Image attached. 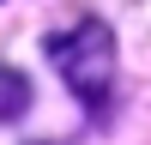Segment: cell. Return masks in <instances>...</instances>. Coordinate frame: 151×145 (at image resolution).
I'll use <instances>...</instances> for the list:
<instances>
[{"mask_svg": "<svg viewBox=\"0 0 151 145\" xmlns=\"http://www.w3.org/2000/svg\"><path fill=\"white\" fill-rule=\"evenodd\" d=\"M30 109V79L18 67H0V121H18Z\"/></svg>", "mask_w": 151, "mask_h": 145, "instance_id": "7a4b0ae2", "label": "cell"}, {"mask_svg": "<svg viewBox=\"0 0 151 145\" xmlns=\"http://www.w3.org/2000/svg\"><path fill=\"white\" fill-rule=\"evenodd\" d=\"M42 48L55 60V72L67 79V91L85 103V115L109 121V109H115V36H109V24L103 18H79L67 30H55Z\"/></svg>", "mask_w": 151, "mask_h": 145, "instance_id": "6da1fadb", "label": "cell"}]
</instances>
